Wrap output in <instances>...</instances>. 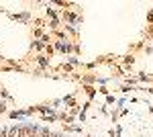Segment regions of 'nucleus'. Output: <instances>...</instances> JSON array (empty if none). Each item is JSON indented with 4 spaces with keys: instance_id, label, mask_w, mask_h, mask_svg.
Listing matches in <instances>:
<instances>
[{
    "instance_id": "6",
    "label": "nucleus",
    "mask_w": 153,
    "mask_h": 137,
    "mask_svg": "<svg viewBox=\"0 0 153 137\" xmlns=\"http://www.w3.org/2000/svg\"><path fill=\"white\" fill-rule=\"evenodd\" d=\"M122 64L129 68V66H133V64H135V57H133V55H125V57H122Z\"/></svg>"
},
{
    "instance_id": "2",
    "label": "nucleus",
    "mask_w": 153,
    "mask_h": 137,
    "mask_svg": "<svg viewBox=\"0 0 153 137\" xmlns=\"http://www.w3.org/2000/svg\"><path fill=\"white\" fill-rule=\"evenodd\" d=\"M8 16H10L12 21H23V23H29L31 12H29V10H27V12H8Z\"/></svg>"
},
{
    "instance_id": "10",
    "label": "nucleus",
    "mask_w": 153,
    "mask_h": 137,
    "mask_svg": "<svg viewBox=\"0 0 153 137\" xmlns=\"http://www.w3.org/2000/svg\"><path fill=\"white\" fill-rule=\"evenodd\" d=\"M0 96H2V98H10V96H8V92L4 90V88H0Z\"/></svg>"
},
{
    "instance_id": "4",
    "label": "nucleus",
    "mask_w": 153,
    "mask_h": 137,
    "mask_svg": "<svg viewBox=\"0 0 153 137\" xmlns=\"http://www.w3.org/2000/svg\"><path fill=\"white\" fill-rule=\"evenodd\" d=\"M61 102L65 104V108H74V106H78V104H76V98H74V94H68V96H63V98H61Z\"/></svg>"
},
{
    "instance_id": "9",
    "label": "nucleus",
    "mask_w": 153,
    "mask_h": 137,
    "mask_svg": "<svg viewBox=\"0 0 153 137\" xmlns=\"http://www.w3.org/2000/svg\"><path fill=\"white\" fill-rule=\"evenodd\" d=\"M115 96H112V94H106V104H104V106H110V104H115Z\"/></svg>"
},
{
    "instance_id": "1",
    "label": "nucleus",
    "mask_w": 153,
    "mask_h": 137,
    "mask_svg": "<svg viewBox=\"0 0 153 137\" xmlns=\"http://www.w3.org/2000/svg\"><path fill=\"white\" fill-rule=\"evenodd\" d=\"M53 49L65 55V53H72V51H74V45L68 43V41H55V43H53Z\"/></svg>"
},
{
    "instance_id": "5",
    "label": "nucleus",
    "mask_w": 153,
    "mask_h": 137,
    "mask_svg": "<svg viewBox=\"0 0 153 137\" xmlns=\"http://www.w3.org/2000/svg\"><path fill=\"white\" fill-rule=\"evenodd\" d=\"M84 90H86V94H88V98H90V100L96 96V88H94V86H84Z\"/></svg>"
},
{
    "instance_id": "12",
    "label": "nucleus",
    "mask_w": 153,
    "mask_h": 137,
    "mask_svg": "<svg viewBox=\"0 0 153 137\" xmlns=\"http://www.w3.org/2000/svg\"><path fill=\"white\" fill-rule=\"evenodd\" d=\"M4 111H6V104H4V102H0V115H2Z\"/></svg>"
},
{
    "instance_id": "8",
    "label": "nucleus",
    "mask_w": 153,
    "mask_h": 137,
    "mask_svg": "<svg viewBox=\"0 0 153 137\" xmlns=\"http://www.w3.org/2000/svg\"><path fill=\"white\" fill-rule=\"evenodd\" d=\"M43 43H41V41H33V43H31V49H37V51H41V49H43Z\"/></svg>"
},
{
    "instance_id": "11",
    "label": "nucleus",
    "mask_w": 153,
    "mask_h": 137,
    "mask_svg": "<svg viewBox=\"0 0 153 137\" xmlns=\"http://www.w3.org/2000/svg\"><path fill=\"white\" fill-rule=\"evenodd\" d=\"M147 21H149V23H153V10H149V14H147Z\"/></svg>"
},
{
    "instance_id": "7",
    "label": "nucleus",
    "mask_w": 153,
    "mask_h": 137,
    "mask_svg": "<svg viewBox=\"0 0 153 137\" xmlns=\"http://www.w3.org/2000/svg\"><path fill=\"white\" fill-rule=\"evenodd\" d=\"M49 27H51L53 31H57V29H59V19H51V21H49Z\"/></svg>"
},
{
    "instance_id": "3",
    "label": "nucleus",
    "mask_w": 153,
    "mask_h": 137,
    "mask_svg": "<svg viewBox=\"0 0 153 137\" xmlns=\"http://www.w3.org/2000/svg\"><path fill=\"white\" fill-rule=\"evenodd\" d=\"M35 61H37V66L41 68V70L49 68V57H47V55H43V53H39L37 57H35Z\"/></svg>"
},
{
    "instance_id": "13",
    "label": "nucleus",
    "mask_w": 153,
    "mask_h": 137,
    "mask_svg": "<svg viewBox=\"0 0 153 137\" xmlns=\"http://www.w3.org/2000/svg\"><path fill=\"white\" fill-rule=\"evenodd\" d=\"M61 137H68V135H63V133H61Z\"/></svg>"
},
{
    "instance_id": "14",
    "label": "nucleus",
    "mask_w": 153,
    "mask_h": 137,
    "mask_svg": "<svg viewBox=\"0 0 153 137\" xmlns=\"http://www.w3.org/2000/svg\"><path fill=\"white\" fill-rule=\"evenodd\" d=\"M86 137H92V135H86Z\"/></svg>"
}]
</instances>
